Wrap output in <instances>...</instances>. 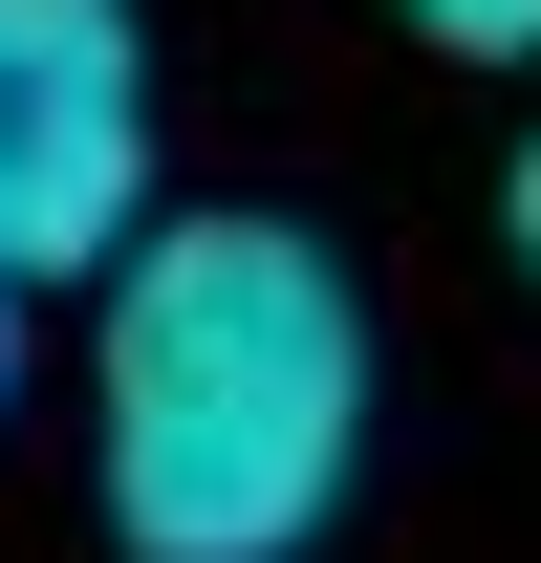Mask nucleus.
<instances>
[{
  "instance_id": "obj_1",
  "label": "nucleus",
  "mask_w": 541,
  "mask_h": 563,
  "mask_svg": "<svg viewBox=\"0 0 541 563\" xmlns=\"http://www.w3.org/2000/svg\"><path fill=\"white\" fill-rule=\"evenodd\" d=\"M368 477V303L303 217H152L87 325V498L131 563H303Z\"/></svg>"
},
{
  "instance_id": "obj_2",
  "label": "nucleus",
  "mask_w": 541,
  "mask_h": 563,
  "mask_svg": "<svg viewBox=\"0 0 541 563\" xmlns=\"http://www.w3.org/2000/svg\"><path fill=\"white\" fill-rule=\"evenodd\" d=\"M131 239H152L131 0H0V282H109Z\"/></svg>"
},
{
  "instance_id": "obj_3",
  "label": "nucleus",
  "mask_w": 541,
  "mask_h": 563,
  "mask_svg": "<svg viewBox=\"0 0 541 563\" xmlns=\"http://www.w3.org/2000/svg\"><path fill=\"white\" fill-rule=\"evenodd\" d=\"M433 66H541V0H390Z\"/></svg>"
},
{
  "instance_id": "obj_4",
  "label": "nucleus",
  "mask_w": 541,
  "mask_h": 563,
  "mask_svg": "<svg viewBox=\"0 0 541 563\" xmlns=\"http://www.w3.org/2000/svg\"><path fill=\"white\" fill-rule=\"evenodd\" d=\"M22 303H44V282H0V412H22Z\"/></svg>"
},
{
  "instance_id": "obj_5",
  "label": "nucleus",
  "mask_w": 541,
  "mask_h": 563,
  "mask_svg": "<svg viewBox=\"0 0 541 563\" xmlns=\"http://www.w3.org/2000/svg\"><path fill=\"white\" fill-rule=\"evenodd\" d=\"M498 217H520V261H541V131H520V196H498Z\"/></svg>"
}]
</instances>
